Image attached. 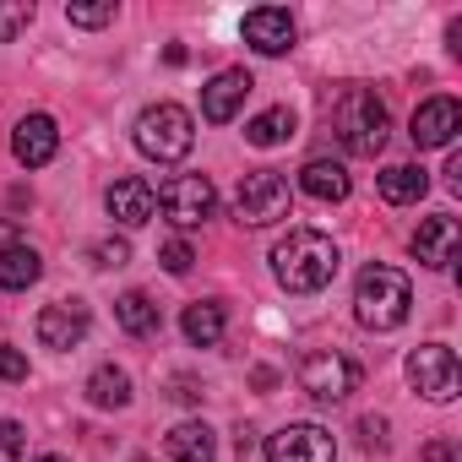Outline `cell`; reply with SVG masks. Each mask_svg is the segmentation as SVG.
<instances>
[{"mask_svg":"<svg viewBox=\"0 0 462 462\" xmlns=\"http://www.w3.org/2000/svg\"><path fill=\"white\" fill-rule=\"evenodd\" d=\"M12 152H17V163L44 169V163L60 152V125H55L50 115H28V120H17V131H12Z\"/></svg>","mask_w":462,"mask_h":462,"instance_id":"2e32d148","label":"cell"},{"mask_svg":"<svg viewBox=\"0 0 462 462\" xmlns=\"http://www.w3.org/2000/svg\"><path fill=\"white\" fill-rule=\"evenodd\" d=\"M327 120H332V136L343 142V152H354V158H375L386 147V131H392V115L370 88H343L332 98Z\"/></svg>","mask_w":462,"mask_h":462,"instance_id":"7a4b0ae2","label":"cell"},{"mask_svg":"<svg viewBox=\"0 0 462 462\" xmlns=\"http://www.w3.org/2000/svg\"><path fill=\"white\" fill-rule=\"evenodd\" d=\"M300 386L316 397V402H343L354 386H359V365L348 354H332V348H316L300 359Z\"/></svg>","mask_w":462,"mask_h":462,"instance_id":"52a82bcc","label":"cell"},{"mask_svg":"<svg viewBox=\"0 0 462 462\" xmlns=\"http://www.w3.org/2000/svg\"><path fill=\"white\" fill-rule=\"evenodd\" d=\"M0 245H12V223L6 217H0Z\"/></svg>","mask_w":462,"mask_h":462,"instance_id":"836d02e7","label":"cell"},{"mask_svg":"<svg viewBox=\"0 0 462 462\" xmlns=\"http://www.w3.org/2000/svg\"><path fill=\"white\" fill-rule=\"evenodd\" d=\"M33 332H39V343H44V348L66 354V348H77V343L88 337V305H82V300L44 305V310H39V321H33Z\"/></svg>","mask_w":462,"mask_h":462,"instance_id":"8fae6325","label":"cell"},{"mask_svg":"<svg viewBox=\"0 0 462 462\" xmlns=\"http://www.w3.org/2000/svg\"><path fill=\"white\" fill-rule=\"evenodd\" d=\"M273 278L289 294H321L337 278V245L321 235V228H289V235L273 245Z\"/></svg>","mask_w":462,"mask_h":462,"instance_id":"6da1fadb","label":"cell"},{"mask_svg":"<svg viewBox=\"0 0 462 462\" xmlns=\"http://www.w3.org/2000/svg\"><path fill=\"white\" fill-rule=\"evenodd\" d=\"M196 147V120L180 104H152L136 115V152L152 163H180Z\"/></svg>","mask_w":462,"mask_h":462,"instance_id":"277c9868","label":"cell"},{"mask_svg":"<svg viewBox=\"0 0 462 462\" xmlns=\"http://www.w3.org/2000/svg\"><path fill=\"white\" fill-rule=\"evenodd\" d=\"M359 446L365 451H386V419H375V413L359 419Z\"/></svg>","mask_w":462,"mask_h":462,"instance_id":"4dcf8cb0","label":"cell"},{"mask_svg":"<svg viewBox=\"0 0 462 462\" xmlns=\"http://www.w3.org/2000/svg\"><path fill=\"white\" fill-rule=\"evenodd\" d=\"M256 82H251V71H240V66H228V71H217L207 88H201V115L212 120V125H228L240 115V104H245V93H251Z\"/></svg>","mask_w":462,"mask_h":462,"instance_id":"5bb4252c","label":"cell"},{"mask_svg":"<svg viewBox=\"0 0 462 462\" xmlns=\"http://www.w3.org/2000/svg\"><path fill=\"white\" fill-rule=\"evenodd\" d=\"M0 462H23V424L0 419Z\"/></svg>","mask_w":462,"mask_h":462,"instance_id":"83f0119b","label":"cell"},{"mask_svg":"<svg viewBox=\"0 0 462 462\" xmlns=\"http://www.w3.org/2000/svg\"><path fill=\"white\" fill-rule=\"evenodd\" d=\"M158 262H163V273H174V278H185V273H190V262H196V251H190L185 240H169V245L158 251Z\"/></svg>","mask_w":462,"mask_h":462,"instance_id":"4316f807","label":"cell"},{"mask_svg":"<svg viewBox=\"0 0 462 462\" xmlns=\"http://www.w3.org/2000/svg\"><path fill=\"white\" fill-rule=\"evenodd\" d=\"M408 381L413 392H424L430 402H451L457 386H462V370H457V354L446 343H424L408 354Z\"/></svg>","mask_w":462,"mask_h":462,"instance_id":"ba28073f","label":"cell"},{"mask_svg":"<svg viewBox=\"0 0 462 462\" xmlns=\"http://www.w3.org/2000/svg\"><path fill=\"white\" fill-rule=\"evenodd\" d=\"M104 201H109V217H115V223H125V228H142V223L158 212V190H152L142 174H120V180L109 185V196H104Z\"/></svg>","mask_w":462,"mask_h":462,"instance_id":"9a60e30c","label":"cell"},{"mask_svg":"<svg viewBox=\"0 0 462 462\" xmlns=\"http://www.w3.org/2000/svg\"><path fill=\"white\" fill-rule=\"evenodd\" d=\"M163 451H169L174 462H217V435H212L201 419H185V424H174V430L163 435Z\"/></svg>","mask_w":462,"mask_h":462,"instance_id":"e0dca14e","label":"cell"},{"mask_svg":"<svg viewBox=\"0 0 462 462\" xmlns=\"http://www.w3.org/2000/svg\"><path fill=\"white\" fill-rule=\"evenodd\" d=\"M408 305H413V289L397 267H365L359 283H354V316L370 327V332H392L408 321Z\"/></svg>","mask_w":462,"mask_h":462,"instance_id":"3957f363","label":"cell"},{"mask_svg":"<svg viewBox=\"0 0 462 462\" xmlns=\"http://www.w3.org/2000/svg\"><path fill=\"white\" fill-rule=\"evenodd\" d=\"M115 321L131 332V337H152L158 327H163V316H158V305L142 294V289H131V294H120L115 300Z\"/></svg>","mask_w":462,"mask_h":462,"instance_id":"44dd1931","label":"cell"},{"mask_svg":"<svg viewBox=\"0 0 462 462\" xmlns=\"http://www.w3.org/2000/svg\"><path fill=\"white\" fill-rule=\"evenodd\" d=\"M0 381H28V354L0 343Z\"/></svg>","mask_w":462,"mask_h":462,"instance_id":"f1b7e54d","label":"cell"},{"mask_svg":"<svg viewBox=\"0 0 462 462\" xmlns=\"http://www.w3.org/2000/svg\"><path fill=\"white\" fill-rule=\"evenodd\" d=\"M158 212H163L174 228H201V223L217 212V190H212L207 174H174V180H163V190H158Z\"/></svg>","mask_w":462,"mask_h":462,"instance_id":"8992f818","label":"cell"},{"mask_svg":"<svg viewBox=\"0 0 462 462\" xmlns=\"http://www.w3.org/2000/svg\"><path fill=\"white\" fill-rule=\"evenodd\" d=\"M419 462H457V446H451V440H430V446L419 451Z\"/></svg>","mask_w":462,"mask_h":462,"instance_id":"d6a6232c","label":"cell"},{"mask_svg":"<svg viewBox=\"0 0 462 462\" xmlns=\"http://www.w3.org/2000/svg\"><path fill=\"white\" fill-rule=\"evenodd\" d=\"M300 190L316 196V201H343V196L354 190V180H348V169H343L337 158H310V163L300 169Z\"/></svg>","mask_w":462,"mask_h":462,"instance_id":"d6986e66","label":"cell"},{"mask_svg":"<svg viewBox=\"0 0 462 462\" xmlns=\"http://www.w3.org/2000/svg\"><path fill=\"white\" fill-rule=\"evenodd\" d=\"M93 262H98V267H125V262H131V245H125V240H98V245H93Z\"/></svg>","mask_w":462,"mask_h":462,"instance_id":"f546056e","label":"cell"},{"mask_svg":"<svg viewBox=\"0 0 462 462\" xmlns=\"http://www.w3.org/2000/svg\"><path fill=\"white\" fill-rule=\"evenodd\" d=\"M294 125H300V120H294V109H289V104H278V109H262V115L245 125V142H251V147H278V142H289V136H294Z\"/></svg>","mask_w":462,"mask_h":462,"instance_id":"cb8c5ba5","label":"cell"},{"mask_svg":"<svg viewBox=\"0 0 462 462\" xmlns=\"http://www.w3.org/2000/svg\"><path fill=\"white\" fill-rule=\"evenodd\" d=\"M33 462H66V457H55V451H50V457H33Z\"/></svg>","mask_w":462,"mask_h":462,"instance_id":"e575fe53","label":"cell"},{"mask_svg":"<svg viewBox=\"0 0 462 462\" xmlns=\"http://www.w3.org/2000/svg\"><path fill=\"white\" fill-rule=\"evenodd\" d=\"M235 217L245 228H267V223L289 217V180L278 169H251L235 190Z\"/></svg>","mask_w":462,"mask_h":462,"instance_id":"5b68a950","label":"cell"},{"mask_svg":"<svg viewBox=\"0 0 462 462\" xmlns=\"http://www.w3.org/2000/svg\"><path fill=\"white\" fill-rule=\"evenodd\" d=\"M66 17L77 23V28H104V23H115V0H98V6H66Z\"/></svg>","mask_w":462,"mask_h":462,"instance_id":"484cf974","label":"cell"},{"mask_svg":"<svg viewBox=\"0 0 462 462\" xmlns=\"http://www.w3.org/2000/svg\"><path fill=\"white\" fill-rule=\"evenodd\" d=\"M267 462H337V440L321 424H283L267 435Z\"/></svg>","mask_w":462,"mask_h":462,"instance_id":"9c48e42d","label":"cell"},{"mask_svg":"<svg viewBox=\"0 0 462 462\" xmlns=\"http://www.w3.org/2000/svg\"><path fill=\"white\" fill-rule=\"evenodd\" d=\"M39 278H44V256H39L33 245H23V240L0 245V289L23 294V289H33Z\"/></svg>","mask_w":462,"mask_h":462,"instance_id":"ac0fdd59","label":"cell"},{"mask_svg":"<svg viewBox=\"0 0 462 462\" xmlns=\"http://www.w3.org/2000/svg\"><path fill=\"white\" fill-rule=\"evenodd\" d=\"M28 23H33V6H28V0H6V6H0V44H12Z\"/></svg>","mask_w":462,"mask_h":462,"instance_id":"d4e9b609","label":"cell"},{"mask_svg":"<svg viewBox=\"0 0 462 462\" xmlns=\"http://www.w3.org/2000/svg\"><path fill=\"white\" fill-rule=\"evenodd\" d=\"M169 397H174V402H201L207 392H201L196 375H174V381H169Z\"/></svg>","mask_w":462,"mask_h":462,"instance_id":"1f68e13d","label":"cell"},{"mask_svg":"<svg viewBox=\"0 0 462 462\" xmlns=\"http://www.w3.org/2000/svg\"><path fill=\"white\" fill-rule=\"evenodd\" d=\"M375 185H381V196H386L392 207H408V201H419V196L430 190V174L413 169V163H392V169L375 174Z\"/></svg>","mask_w":462,"mask_h":462,"instance_id":"ffe728a7","label":"cell"},{"mask_svg":"<svg viewBox=\"0 0 462 462\" xmlns=\"http://www.w3.org/2000/svg\"><path fill=\"white\" fill-rule=\"evenodd\" d=\"M240 33H245V44H251L256 55H289V50H294V17H289L283 6H256V12H245Z\"/></svg>","mask_w":462,"mask_h":462,"instance_id":"4fadbf2b","label":"cell"},{"mask_svg":"<svg viewBox=\"0 0 462 462\" xmlns=\"http://www.w3.org/2000/svg\"><path fill=\"white\" fill-rule=\"evenodd\" d=\"M88 402H93V408H125V402H131V375H125L120 365H98V370L88 375Z\"/></svg>","mask_w":462,"mask_h":462,"instance_id":"603a6c76","label":"cell"},{"mask_svg":"<svg viewBox=\"0 0 462 462\" xmlns=\"http://www.w3.org/2000/svg\"><path fill=\"white\" fill-rule=\"evenodd\" d=\"M457 131H462V104L457 98H424L419 109H413V147H451L457 142Z\"/></svg>","mask_w":462,"mask_h":462,"instance_id":"30bf717a","label":"cell"},{"mask_svg":"<svg viewBox=\"0 0 462 462\" xmlns=\"http://www.w3.org/2000/svg\"><path fill=\"white\" fill-rule=\"evenodd\" d=\"M457 217L451 212H435V217H424L419 228H413V256H419V267H430V273H446L451 262H457Z\"/></svg>","mask_w":462,"mask_h":462,"instance_id":"7c38bea8","label":"cell"},{"mask_svg":"<svg viewBox=\"0 0 462 462\" xmlns=\"http://www.w3.org/2000/svg\"><path fill=\"white\" fill-rule=\"evenodd\" d=\"M180 327H185V337H190L196 348H212V343L223 337V305H217V300H196V305H185Z\"/></svg>","mask_w":462,"mask_h":462,"instance_id":"7402d4cb","label":"cell"}]
</instances>
